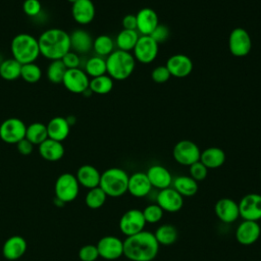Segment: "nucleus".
<instances>
[{"label": "nucleus", "mask_w": 261, "mask_h": 261, "mask_svg": "<svg viewBox=\"0 0 261 261\" xmlns=\"http://www.w3.org/2000/svg\"><path fill=\"white\" fill-rule=\"evenodd\" d=\"M138 40H139V35L136 30L122 29L116 36L115 44L119 50L129 52L130 50H134Z\"/></svg>", "instance_id": "31"}, {"label": "nucleus", "mask_w": 261, "mask_h": 261, "mask_svg": "<svg viewBox=\"0 0 261 261\" xmlns=\"http://www.w3.org/2000/svg\"><path fill=\"white\" fill-rule=\"evenodd\" d=\"M201 151L196 143L190 140H181L177 142L172 150L174 160L185 166H191L200 160Z\"/></svg>", "instance_id": "7"}, {"label": "nucleus", "mask_w": 261, "mask_h": 261, "mask_svg": "<svg viewBox=\"0 0 261 261\" xmlns=\"http://www.w3.org/2000/svg\"><path fill=\"white\" fill-rule=\"evenodd\" d=\"M70 50L77 54H86L93 49V38L85 30L77 29L69 35Z\"/></svg>", "instance_id": "23"}, {"label": "nucleus", "mask_w": 261, "mask_h": 261, "mask_svg": "<svg viewBox=\"0 0 261 261\" xmlns=\"http://www.w3.org/2000/svg\"><path fill=\"white\" fill-rule=\"evenodd\" d=\"M25 130L27 125L20 118L10 117L0 124V139L7 144H17L25 138Z\"/></svg>", "instance_id": "8"}, {"label": "nucleus", "mask_w": 261, "mask_h": 261, "mask_svg": "<svg viewBox=\"0 0 261 261\" xmlns=\"http://www.w3.org/2000/svg\"><path fill=\"white\" fill-rule=\"evenodd\" d=\"M225 153L218 147H209L201 152L200 161L208 168L215 169L222 166L225 162Z\"/></svg>", "instance_id": "28"}, {"label": "nucleus", "mask_w": 261, "mask_h": 261, "mask_svg": "<svg viewBox=\"0 0 261 261\" xmlns=\"http://www.w3.org/2000/svg\"><path fill=\"white\" fill-rule=\"evenodd\" d=\"M99 257L97 246L85 245L79 251V258L82 261H96Z\"/></svg>", "instance_id": "42"}, {"label": "nucleus", "mask_w": 261, "mask_h": 261, "mask_svg": "<svg viewBox=\"0 0 261 261\" xmlns=\"http://www.w3.org/2000/svg\"><path fill=\"white\" fill-rule=\"evenodd\" d=\"M152 186L146 172L138 171L128 176L127 192L135 198H144L151 192Z\"/></svg>", "instance_id": "21"}, {"label": "nucleus", "mask_w": 261, "mask_h": 261, "mask_svg": "<svg viewBox=\"0 0 261 261\" xmlns=\"http://www.w3.org/2000/svg\"><path fill=\"white\" fill-rule=\"evenodd\" d=\"M61 61L63 62V64L65 65V67L67 69H71V68H79L80 64H81V58L80 55L73 51H69L67 52L62 58Z\"/></svg>", "instance_id": "46"}, {"label": "nucleus", "mask_w": 261, "mask_h": 261, "mask_svg": "<svg viewBox=\"0 0 261 261\" xmlns=\"http://www.w3.org/2000/svg\"><path fill=\"white\" fill-rule=\"evenodd\" d=\"M85 72L88 74V76L91 77H97L106 74V59L98 55L89 58L85 64Z\"/></svg>", "instance_id": "35"}, {"label": "nucleus", "mask_w": 261, "mask_h": 261, "mask_svg": "<svg viewBox=\"0 0 261 261\" xmlns=\"http://www.w3.org/2000/svg\"><path fill=\"white\" fill-rule=\"evenodd\" d=\"M25 139H28L34 146L40 145L46 139H48L47 126L42 122H33L27 125Z\"/></svg>", "instance_id": "32"}, {"label": "nucleus", "mask_w": 261, "mask_h": 261, "mask_svg": "<svg viewBox=\"0 0 261 261\" xmlns=\"http://www.w3.org/2000/svg\"><path fill=\"white\" fill-rule=\"evenodd\" d=\"M122 27L124 30H137V18L134 14H126L122 18Z\"/></svg>", "instance_id": "48"}, {"label": "nucleus", "mask_w": 261, "mask_h": 261, "mask_svg": "<svg viewBox=\"0 0 261 261\" xmlns=\"http://www.w3.org/2000/svg\"><path fill=\"white\" fill-rule=\"evenodd\" d=\"M21 65L14 58L3 59L0 64V76L8 82L15 81L20 77Z\"/></svg>", "instance_id": "30"}, {"label": "nucleus", "mask_w": 261, "mask_h": 261, "mask_svg": "<svg viewBox=\"0 0 261 261\" xmlns=\"http://www.w3.org/2000/svg\"><path fill=\"white\" fill-rule=\"evenodd\" d=\"M260 178H261V174H260Z\"/></svg>", "instance_id": "52"}, {"label": "nucleus", "mask_w": 261, "mask_h": 261, "mask_svg": "<svg viewBox=\"0 0 261 261\" xmlns=\"http://www.w3.org/2000/svg\"><path fill=\"white\" fill-rule=\"evenodd\" d=\"M16 147H17V150L18 152L21 154V155H30L32 152H33V149H34V145L28 140V139H22L21 141H19L17 144H16Z\"/></svg>", "instance_id": "47"}, {"label": "nucleus", "mask_w": 261, "mask_h": 261, "mask_svg": "<svg viewBox=\"0 0 261 261\" xmlns=\"http://www.w3.org/2000/svg\"><path fill=\"white\" fill-rule=\"evenodd\" d=\"M146 225V221L143 215L142 210L139 209H129L125 211L118 222V226L120 231L126 236L136 234L142 230Z\"/></svg>", "instance_id": "11"}, {"label": "nucleus", "mask_w": 261, "mask_h": 261, "mask_svg": "<svg viewBox=\"0 0 261 261\" xmlns=\"http://www.w3.org/2000/svg\"><path fill=\"white\" fill-rule=\"evenodd\" d=\"M217 218L223 223H232L240 217L239 204L230 198L219 199L214 206Z\"/></svg>", "instance_id": "18"}, {"label": "nucleus", "mask_w": 261, "mask_h": 261, "mask_svg": "<svg viewBox=\"0 0 261 261\" xmlns=\"http://www.w3.org/2000/svg\"><path fill=\"white\" fill-rule=\"evenodd\" d=\"M190 167V176L197 182L202 181L207 177L208 168L199 160L192 164Z\"/></svg>", "instance_id": "41"}, {"label": "nucleus", "mask_w": 261, "mask_h": 261, "mask_svg": "<svg viewBox=\"0 0 261 261\" xmlns=\"http://www.w3.org/2000/svg\"><path fill=\"white\" fill-rule=\"evenodd\" d=\"M144 218L146 223H157L161 220L164 211L161 209L159 205L155 204H150L142 210Z\"/></svg>", "instance_id": "40"}, {"label": "nucleus", "mask_w": 261, "mask_h": 261, "mask_svg": "<svg viewBox=\"0 0 261 261\" xmlns=\"http://www.w3.org/2000/svg\"><path fill=\"white\" fill-rule=\"evenodd\" d=\"M89 89L92 93L106 95L113 89V80L108 74H103L90 80Z\"/></svg>", "instance_id": "34"}, {"label": "nucleus", "mask_w": 261, "mask_h": 261, "mask_svg": "<svg viewBox=\"0 0 261 261\" xmlns=\"http://www.w3.org/2000/svg\"><path fill=\"white\" fill-rule=\"evenodd\" d=\"M65 89L73 94H83L89 89L90 79L85 70L79 68L66 69L62 81Z\"/></svg>", "instance_id": "13"}, {"label": "nucleus", "mask_w": 261, "mask_h": 261, "mask_svg": "<svg viewBox=\"0 0 261 261\" xmlns=\"http://www.w3.org/2000/svg\"><path fill=\"white\" fill-rule=\"evenodd\" d=\"M156 204L163 211L174 213L179 211L184 206V197L180 196L173 188L160 190L156 197Z\"/></svg>", "instance_id": "15"}, {"label": "nucleus", "mask_w": 261, "mask_h": 261, "mask_svg": "<svg viewBox=\"0 0 261 261\" xmlns=\"http://www.w3.org/2000/svg\"><path fill=\"white\" fill-rule=\"evenodd\" d=\"M147 177L152 186V188H156L158 190H163L169 188L172 184V176L167 168L162 165L155 164L148 168Z\"/></svg>", "instance_id": "22"}, {"label": "nucleus", "mask_w": 261, "mask_h": 261, "mask_svg": "<svg viewBox=\"0 0 261 261\" xmlns=\"http://www.w3.org/2000/svg\"><path fill=\"white\" fill-rule=\"evenodd\" d=\"M93 50L98 56H108L114 51V41L108 35H100L93 42Z\"/></svg>", "instance_id": "36"}, {"label": "nucleus", "mask_w": 261, "mask_h": 261, "mask_svg": "<svg viewBox=\"0 0 261 261\" xmlns=\"http://www.w3.org/2000/svg\"><path fill=\"white\" fill-rule=\"evenodd\" d=\"M136 67V59L129 52L115 50L106 58L107 73L112 80L124 81L130 76Z\"/></svg>", "instance_id": "4"}, {"label": "nucleus", "mask_w": 261, "mask_h": 261, "mask_svg": "<svg viewBox=\"0 0 261 261\" xmlns=\"http://www.w3.org/2000/svg\"><path fill=\"white\" fill-rule=\"evenodd\" d=\"M27 251V242L20 236H12L7 239L3 245V256L8 260H17L24 255Z\"/></svg>", "instance_id": "24"}, {"label": "nucleus", "mask_w": 261, "mask_h": 261, "mask_svg": "<svg viewBox=\"0 0 261 261\" xmlns=\"http://www.w3.org/2000/svg\"><path fill=\"white\" fill-rule=\"evenodd\" d=\"M150 37L155 40L158 44L165 42L169 38V29L165 24L159 23L156 29L152 32Z\"/></svg>", "instance_id": "45"}, {"label": "nucleus", "mask_w": 261, "mask_h": 261, "mask_svg": "<svg viewBox=\"0 0 261 261\" xmlns=\"http://www.w3.org/2000/svg\"><path fill=\"white\" fill-rule=\"evenodd\" d=\"M69 3H71V4H73L75 1H77V0H67Z\"/></svg>", "instance_id": "50"}, {"label": "nucleus", "mask_w": 261, "mask_h": 261, "mask_svg": "<svg viewBox=\"0 0 261 261\" xmlns=\"http://www.w3.org/2000/svg\"><path fill=\"white\" fill-rule=\"evenodd\" d=\"M165 66L167 67L170 75L181 79L188 76L192 72L194 64L189 56L177 53L167 59Z\"/></svg>", "instance_id": "17"}, {"label": "nucleus", "mask_w": 261, "mask_h": 261, "mask_svg": "<svg viewBox=\"0 0 261 261\" xmlns=\"http://www.w3.org/2000/svg\"><path fill=\"white\" fill-rule=\"evenodd\" d=\"M66 69L67 68L65 67V65L63 64L61 59L52 60L49 63L47 70H46L47 79L53 84H62L63 76L65 74Z\"/></svg>", "instance_id": "37"}, {"label": "nucleus", "mask_w": 261, "mask_h": 261, "mask_svg": "<svg viewBox=\"0 0 261 261\" xmlns=\"http://www.w3.org/2000/svg\"><path fill=\"white\" fill-rule=\"evenodd\" d=\"M24 14L30 17H36L42 12V4L40 0H24L22 3Z\"/></svg>", "instance_id": "43"}, {"label": "nucleus", "mask_w": 261, "mask_h": 261, "mask_svg": "<svg viewBox=\"0 0 261 261\" xmlns=\"http://www.w3.org/2000/svg\"><path fill=\"white\" fill-rule=\"evenodd\" d=\"M239 204L240 216L244 220L258 221L261 219V195L250 193L245 195Z\"/></svg>", "instance_id": "12"}, {"label": "nucleus", "mask_w": 261, "mask_h": 261, "mask_svg": "<svg viewBox=\"0 0 261 261\" xmlns=\"http://www.w3.org/2000/svg\"><path fill=\"white\" fill-rule=\"evenodd\" d=\"M137 30L142 36H150L159 24V18L156 11L150 7H144L136 14Z\"/></svg>", "instance_id": "19"}, {"label": "nucleus", "mask_w": 261, "mask_h": 261, "mask_svg": "<svg viewBox=\"0 0 261 261\" xmlns=\"http://www.w3.org/2000/svg\"><path fill=\"white\" fill-rule=\"evenodd\" d=\"M128 174L118 167H111L101 173L99 187L107 197L118 198L127 192Z\"/></svg>", "instance_id": "5"}, {"label": "nucleus", "mask_w": 261, "mask_h": 261, "mask_svg": "<svg viewBox=\"0 0 261 261\" xmlns=\"http://www.w3.org/2000/svg\"><path fill=\"white\" fill-rule=\"evenodd\" d=\"M170 76L171 75L165 65L156 66L151 72L152 80L157 84H163V83L167 82L170 79Z\"/></svg>", "instance_id": "44"}, {"label": "nucleus", "mask_w": 261, "mask_h": 261, "mask_svg": "<svg viewBox=\"0 0 261 261\" xmlns=\"http://www.w3.org/2000/svg\"><path fill=\"white\" fill-rule=\"evenodd\" d=\"M10 51L12 58L20 64L35 62L41 55L38 39L27 33H21L13 37L10 44Z\"/></svg>", "instance_id": "3"}, {"label": "nucleus", "mask_w": 261, "mask_h": 261, "mask_svg": "<svg viewBox=\"0 0 261 261\" xmlns=\"http://www.w3.org/2000/svg\"><path fill=\"white\" fill-rule=\"evenodd\" d=\"M79 190L80 184L72 173H62L55 181V197L63 203L73 201L79 195Z\"/></svg>", "instance_id": "6"}, {"label": "nucleus", "mask_w": 261, "mask_h": 261, "mask_svg": "<svg viewBox=\"0 0 261 261\" xmlns=\"http://www.w3.org/2000/svg\"><path fill=\"white\" fill-rule=\"evenodd\" d=\"M159 44L150 36H141L134 48V57L136 61L143 64H149L155 60L158 55Z\"/></svg>", "instance_id": "10"}, {"label": "nucleus", "mask_w": 261, "mask_h": 261, "mask_svg": "<svg viewBox=\"0 0 261 261\" xmlns=\"http://www.w3.org/2000/svg\"><path fill=\"white\" fill-rule=\"evenodd\" d=\"M159 252V244L153 232L142 230L123 241V256L130 261H152Z\"/></svg>", "instance_id": "1"}, {"label": "nucleus", "mask_w": 261, "mask_h": 261, "mask_svg": "<svg viewBox=\"0 0 261 261\" xmlns=\"http://www.w3.org/2000/svg\"><path fill=\"white\" fill-rule=\"evenodd\" d=\"M172 188L182 197H193L198 192V182L190 175H179L172 179Z\"/></svg>", "instance_id": "29"}, {"label": "nucleus", "mask_w": 261, "mask_h": 261, "mask_svg": "<svg viewBox=\"0 0 261 261\" xmlns=\"http://www.w3.org/2000/svg\"><path fill=\"white\" fill-rule=\"evenodd\" d=\"M38 147L39 154L43 159L47 161H58L64 155V147L62 145V142H58L48 138Z\"/></svg>", "instance_id": "26"}, {"label": "nucleus", "mask_w": 261, "mask_h": 261, "mask_svg": "<svg viewBox=\"0 0 261 261\" xmlns=\"http://www.w3.org/2000/svg\"><path fill=\"white\" fill-rule=\"evenodd\" d=\"M106 198L107 195L104 193V191L100 187H96L89 190V192L86 195L85 202L89 208L99 209L104 205Z\"/></svg>", "instance_id": "38"}, {"label": "nucleus", "mask_w": 261, "mask_h": 261, "mask_svg": "<svg viewBox=\"0 0 261 261\" xmlns=\"http://www.w3.org/2000/svg\"><path fill=\"white\" fill-rule=\"evenodd\" d=\"M2 61H3V58H2V56L0 55V64H1V62H2Z\"/></svg>", "instance_id": "51"}, {"label": "nucleus", "mask_w": 261, "mask_h": 261, "mask_svg": "<svg viewBox=\"0 0 261 261\" xmlns=\"http://www.w3.org/2000/svg\"><path fill=\"white\" fill-rule=\"evenodd\" d=\"M252 48V40L249 33L243 28L233 29L228 37L229 52L236 57L247 56Z\"/></svg>", "instance_id": "9"}, {"label": "nucleus", "mask_w": 261, "mask_h": 261, "mask_svg": "<svg viewBox=\"0 0 261 261\" xmlns=\"http://www.w3.org/2000/svg\"><path fill=\"white\" fill-rule=\"evenodd\" d=\"M46 126L49 139L62 142L69 135L70 125L68 124L66 118L63 116H55L51 118Z\"/></svg>", "instance_id": "25"}, {"label": "nucleus", "mask_w": 261, "mask_h": 261, "mask_svg": "<svg viewBox=\"0 0 261 261\" xmlns=\"http://www.w3.org/2000/svg\"><path fill=\"white\" fill-rule=\"evenodd\" d=\"M65 118H66V120H67V122H68V124H69L70 126L75 123V117H74L73 115H69V116H67V117H65Z\"/></svg>", "instance_id": "49"}, {"label": "nucleus", "mask_w": 261, "mask_h": 261, "mask_svg": "<svg viewBox=\"0 0 261 261\" xmlns=\"http://www.w3.org/2000/svg\"><path fill=\"white\" fill-rule=\"evenodd\" d=\"M159 246H170L177 240V230L172 224H162L154 232Z\"/></svg>", "instance_id": "33"}, {"label": "nucleus", "mask_w": 261, "mask_h": 261, "mask_svg": "<svg viewBox=\"0 0 261 261\" xmlns=\"http://www.w3.org/2000/svg\"><path fill=\"white\" fill-rule=\"evenodd\" d=\"M99 257L106 260H115L123 255V242L115 236H105L96 245Z\"/></svg>", "instance_id": "14"}, {"label": "nucleus", "mask_w": 261, "mask_h": 261, "mask_svg": "<svg viewBox=\"0 0 261 261\" xmlns=\"http://www.w3.org/2000/svg\"><path fill=\"white\" fill-rule=\"evenodd\" d=\"M75 177L81 186L90 190V189L99 187L101 173L95 166L90 164H85L77 169Z\"/></svg>", "instance_id": "27"}, {"label": "nucleus", "mask_w": 261, "mask_h": 261, "mask_svg": "<svg viewBox=\"0 0 261 261\" xmlns=\"http://www.w3.org/2000/svg\"><path fill=\"white\" fill-rule=\"evenodd\" d=\"M95 13L96 9L92 0H77L71 4V15L79 24L86 25L91 23Z\"/></svg>", "instance_id": "20"}, {"label": "nucleus", "mask_w": 261, "mask_h": 261, "mask_svg": "<svg viewBox=\"0 0 261 261\" xmlns=\"http://www.w3.org/2000/svg\"><path fill=\"white\" fill-rule=\"evenodd\" d=\"M20 77L30 84H35L39 82L42 77V70L41 67L36 64L35 62L27 63L21 65Z\"/></svg>", "instance_id": "39"}, {"label": "nucleus", "mask_w": 261, "mask_h": 261, "mask_svg": "<svg viewBox=\"0 0 261 261\" xmlns=\"http://www.w3.org/2000/svg\"><path fill=\"white\" fill-rule=\"evenodd\" d=\"M261 234V227L258 221L243 220L236 229V239L243 246L253 245Z\"/></svg>", "instance_id": "16"}, {"label": "nucleus", "mask_w": 261, "mask_h": 261, "mask_svg": "<svg viewBox=\"0 0 261 261\" xmlns=\"http://www.w3.org/2000/svg\"><path fill=\"white\" fill-rule=\"evenodd\" d=\"M40 54L49 60H59L70 51L69 34L62 29L44 31L38 38Z\"/></svg>", "instance_id": "2"}]
</instances>
